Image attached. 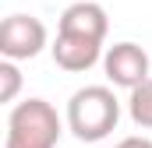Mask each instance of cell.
Masks as SVG:
<instances>
[{
  "instance_id": "1",
  "label": "cell",
  "mask_w": 152,
  "mask_h": 148,
  "mask_svg": "<svg viewBox=\"0 0 152 148\" xmlns=\"http://www.w3.org/2000/svg\"><path fill=\"white\" fill-rule=\"evenodd\" d=\"M120 123V99L110 85H85L67 99V127L78 141H103Z\"/></svg>"
},
{
  "instance_id": "2",
  "label": "cell",
  "mask_w": 152,
  "mask_h": 148,
  "mask_svg": "<svg viewBox=\"0 0 152 148\" xmlns=\"http://www.w3.org/2000/svg\"><path fill=\"white\" fill-rule=\"evenodd\" d=\"M64 134V120L46 99H25L7 116V138L4 148H57Z\"/></svg>"
},
{
  "instance_id": "3",
  "label": "cell",
  "mask_w": 152,
  "mask_h": 148,
  "mask_svg": "<svg viewBox=\"0 0 152 148\" xmlns=\"http://www.w3.org/2000/svg\"><path fill=\"white\" fill-rule=\"evenodd\" d=\"M46 25L39 21L36 14H7L0 25V53L4 60H32L46 49Z\"/></svg>"
},
{
  "instance_id": "4",
  "label": "cell",
  "mask_w": 152,
  "mask_h": 148,
  "mask_svg": "<svg viewBox=\"0 0 152 148\" xmlns=\"http://www.w3.org/2000/svg\"><path fill=\"white\" fill-rule=\"evenodd\" d=\"M103 71H106V81L113 88H127L134 92L138 85H145L152 78V60L149 53L138 46V42H113L106 53H103Z\"/></svg>"
},
{
  "instance_id": "5",
  "label": "cell",
  "mask_w": 152,
  "mask_h": 148,
  "mask_svg": "<svg viewBox=\"0 0 152 148\" xmlns=\"http://www.w3.org/2000/svg\"><path fill=\"white\" fill-rule=\"evenodd\" d=\"M57 32L60 36H81V39H96L103 42L110 32V18H106V7L96 4V0H75L64 7L60 21H57Z\"/></svg>"
},
{
  "instance_id": "6",
  "label": "cell",
  "mask_w": 152,
  "mask_h": 148,
  "mask_svg": "<svg viewBox=\"0 0 152 148\" xmlns=\"http://www.w3.org/2000/svg\"><path fill=\"white\" fill-rule=\"evenodd\" d=\"M50 53H53V64H57L60 71L81 74V71H88V67H96V64L103 60V42L81 39V36H60V32H57Z\"/></svg>"
},
{
  "instance_id": "7",
  "label": "cell",
  "mask_w": 152,
  "mask_h": 148,
  "mask_svg": "<svg viewBox=\"0 0 152 148\" xmlns=\"http://www.w3.org/2000/svg\"><path fill=\"white\" fill-rule=\"evenodd\" d=\"M127 113H131V120H134L138 127L152 131V78L127 95Z\"/></svg>"
},
{
  "instance_id": "8",
  "label": "cell",
  "mask_w": 152,
  "mask_h": 148,
  "mask_svg": "<svg viewBox=\"0 0 152 148\" xmlns=\"http://www.w3.org/2000/svg\"><path fill=\"white\" fill-rule=\"evenodd\" d=\"M21 92V71L14 60H0V102H14Z\"/></svg>"
},
{
  "instance_id": "9",
  "label": "cell",
  "mask_w": 152,
  "mask_h": 148,
  "mask_svg": "<svg viewBox=\"0 0 152 148\" xmlns=\"http://www.w3.org/2000/svg\"><path fill=\"white\" fill-rule=\"evenodd\" d=\"M117 148H152V138H142V134H131V138L117 141Z\"/></svg>"
},
{
  "instance_id": "10",
  "label": "cell",
  "mask_w": 152,
  "mask_h": 148,
  "mask_svg": "<svg viewBox=\"0 0 152 148\" xmlns=\"http://www.w3.org/2000/svg\"><path fill=\"white\" fill-rule=\"evenodd\" d=\"M113 148H117V145H113Z\"/></svg>"
}]
</instances>
